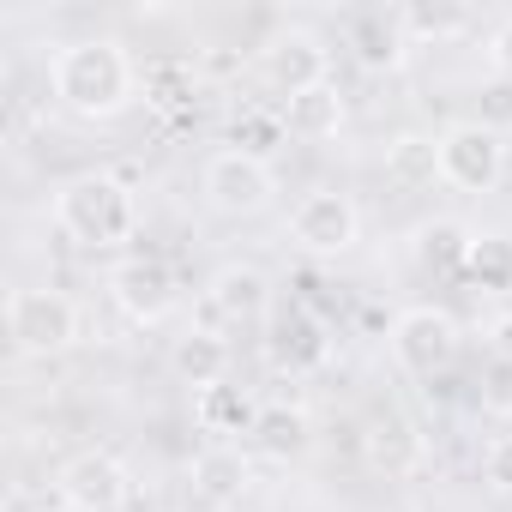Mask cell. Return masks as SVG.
Segmentation results:
<instances>
[{
  "instance_id": "19",
  "label": "cell",
  "mask_w": 512,
  "mask_h": 512,
  "mask_svg": "<svg viewBox=\"0 0 512 512\" xmlns=\"http://www.w3.org/2000/svg\"><path fill=\"white\" fill-rule=\"evenodd\" d=\"M284 127H290L296 139H332V133L344 127V91L326 79V85L290 97V103H284Z\"/></svg>"
},
{
  "instance_id": "8",
  "label": "cell",
  "mask_w": 512,
  "mask_h": 512,
  "mask_svg": "<svg viewBox=\"0 0 512 512\" xmlns=\"http://www.w3.org/2000/svg\"><path fill=\"white\" fill-rule=\"evenodd\" d=\"M392 356H398V368L404 374H416V380H434V374H446L452 362H458V320L446 314V308H404L398 320H392Z\"/></svg>"
},
{
  "instance_id": "22",
  "label": "cell",
  "mask_w": 512,
  "mask_h": 512,
  "mask_svg": "<svg viewBox=\"0 0 512 512\" xmlns=\"http://www.w3.org/2000/svg\"><path fill=\"white\" fill-rule=\"evenodd\" d=\"M145 97H151L157 109H187V103L199 97V73H193V61H181V55H157V61L145 67Z\"/></svg>"
},
{
  "instance_id": "28",
  "label": "cell",
  "mask_w": 512,
  "mask_h": 512,
  "mask_svg": "<svg viewBox=\"0 0 512 512\" xmlns=\"http://www.w3.org/2000/svg\"><path fill=\"white\" fill-rule=\"evenodd\" d=\"M482 482L500 488V494H512V434H494V440H488V452H482Z\"/></svg>"
},
{
  "instance_id": "23",
  "label": "cell",
  "mask_w": 512,
  "mask_h": 512,
  "mask_svg": "<svg viewBox=\"0 0 512 512\" xmlns=\"http://www.w3.org/2000/svg\"><path fill=\"white\" fill-rule=\"evenodd\" d=\"M464 278H476L482 290H512V241L506 235H476L470 241V266H464Z\"/></svg>"
},
{
  "instance_id": "10",
  "label": "cell",
  "mask_w": 512,
  "mask_h": 512,
  "mask_svg": "<svg viewBox=\"0 0 512 512\" xmlns=\"http://www.w3.org/2000/svg\"><path fill=\"white\" fill-rule=\"evenodd\" d=\"M55 488H61V500L73 512H121L133 500V476H127V464L115 452H79V458H67L61 476H55Z\"/></svg>"
},
{
  "instance_id": "6",
  "label": "cell",
  "mask_w": 512,
  "mask_h": 512,
  "mask_svg": "<svg viewBox=\"0 0 512 512\" xmlns=\"http://www.w3.org/2000/svg\"><path fill=\"white\" fill-rule=\"evenodd\" d=\"M290 241H296L302 253H320V260H332V253H350V247L362 241V211H356V199L338 193V187L302 193L296 211H290Z\"/></svg>"
},
{
  "instance_id": "13",
  "label": "cell",
  "mask_w": 512,
  "mask_h": 512,
  "mask_svg": "<svg viewBox=\"0 0 512 512\" xmlns=\"http://www.w3.org/2000/svg\"><path fill=\"white\" fill-rule=\"evenodd\" d=\"M344 31H350V49H356V61H362L368 73H398L404 55H410L404 13H386V7H374V13H350Z\"/></svg>"
},
{
  "instance_id": "21",
  "label": "cell",
  "mask_w": 512,
  "mask_h": 512,
  "mask_svg": "<svg viewBox=\"0 0 512 512\" xmlns=\"http://www.w3.org/2000/svg\"><path fill=\"white\" fill-rule=\"evenodd\" d=\"M193 422H199L205 434H241V428L253 434V422H260V404H253L241 386L223 380V386H211V392L193 398Z\"/></svg>"
},
{
  "instance_id": "25",
  "label": "cell",
  "mask_w": 512,
  "mask_h": 512,
  "mask_svg": "<svg viewBox=\"0 0 512 512\" xmlns=\"http://www.w3.org/2000/svg\"><path fill=\"white\" fill-rule=\"evenodd\" d=\"M464 25H470L464 7H404V31H410V43H416V37H458Z\"/></svg>"
},
{
  "instance_id": "5",
  "label": "cell",
  "mask_w": 512,
  "mask_h": 512,
  "mask_svg": "<svg viewBox=\"0 0 512 512\" xmlns=\"http://www.w3.org/2000/svg\"><path fill=\"white\" fill-rule=\"evenodd\" d=\"M260 73H266V85L290 103V97H302V91H314V85L332 79V49H326L320 31H308V25H284V31L266 37V49H260Z\"/></svg>"
},
{
  "instance_id": "7",
  "label": "cell",
  "mask_w": 512,
  "mask_h": 512,
  "mask_svg": "<svg viewBox=\"0 0 512 512\" xmlns=\"http://www.w3.org/2000/svg\"><path fill=\"white\" fill-rule=\"evenodd\" d=\"M506 175V139L482 121H452L440 133V181H452L458 193H494V181Z\"/></svg>"
},
{
  "instance_id": "11",
  "label": "cell",
  "mask_w": 512,
  "mask_h": 512,
  "mask_svg": "<svg viewBox=\"0 0 512 512\" xmlns=\"http://www.w3.org/2000/svg\"><path fill=\"white\" fill-rule=\"evenodd\" d=\"M205 308H211L217 320H229V326H247V320H260V314L272 308V278H266L260 266L229 260V266L211 272V284H205Z\"/></svg>"
},
{
  "instance_id": "29",
  "label": "cell",
  "mask_w": 512,
  "mask_h": 512,
  "mask_svg": "<svg viewBox=\"0 0 512 512\" xmlns=\"http://www.w3.org/2000/svg\"><path fill=\"white\" fill-rule=\"evenodd\" d=\"M488 61H494V79H512V25L488 37Z\"/></svg>"
},
{
  "instance_id": "14",
  "label": "cell",
  "mask_w": 512,
  "mask_h": 512,
  "mask_svg": "<svg viewBox=\"0 0 512 512\" xmlns=\"http://www.w3.org/2000/svg\"><path fill=\"white\" fill-rule=\"evenodd\" d=\"M362 458L374 464V470H386V476H404L416 458H422V434H416V422L404 416V410H374L368 422H362Z\"/></svg>"
},
{
  "instance_id": "24",
  "label": "cell",
  "mask_w": 512,
  "mask_h": 512,
  "mask_svg": "<svg viewBox=\"0 0 512 512\" xmlns=\"http://www.w3.org/2000/svg\"><path fill=\"white\" fill-rule=\"evenodd\" d=\"M278 139H290V127H284V109H278V115H266V109H247V115H235V151H247V157H266V145H278Z\"/></svg>"
},
{
  "instance_id": "12",
  "label": "cell",
  "mask_w": 512,
  "mask_h": 512,
  "mask_svg": "<svg viewBox=\"0 0 512 512\" xmlns=\"http://www.w3.org/2000/svg\"><path fill=\"white\" fill-rule=\"evenodd\" d=\"M272 362L278 368H290V374H308V368H320L326 356H332V332H326V320L308 308V302H290V314L272 326Z\"/></svg>"
},
{
  "instance_id": "15",
  "label": "cell",
  "mask_w": 512,
  "mask_h": 512,
  "mask_svg": "<svg viewBox=\"0 0 512 512\" xmlns=\"http://www.w3.org/2000/svg\"><path fill=\"white\" fill-rule=\"evenodd\" d=\"M169 368H175V380H181V386L211 392V386H223V380H229V338H223V332H211V326H193L187 338H175Z\"/></svg>"
},
{
  "instance_id": "18",
  "label": "cell",
  "mask_w": 512,
  "mask_h": 512,
  "mask_svg": "<svg viewBox=\"0 0 512 512\" xmlns=\"http://www.w3.org/2000/svg\"><path fill=\"white\" fill-rule=\"evenodd\" d=\"M470 241H476V235H470L464 223L434 217V223L416 229V266L434 272V278H458V272L470 266Z\"/></svg>"
},
{
  "instance_id": "20",
  "label": "cell",
  "mask_w": 512,
  "mask_h": 512,
  "mask_svg": "<svg viewBox=\"0 0 512 512\" xmlns=\"http://www.w3.org/2000/svg\"><path fill=\"white\" fill-rule=\"evenodd\" d=\"M386 181H398V187H434L440 181V139L434 133H398L392 145H386Z\"/></svg>"
},
{
  "instance_id": "9",
  "label": "cell",
  "mask_w": 512,
  "mask_h": 512,
  "mask_svg": "<svg viewBox=\"0 0 512 512\" xmlns=\"http://www.w3.org/2000/svg\"><path fill=\"white\" fill-rule=\"evenodd\" d=\"M109 296H115V308L127 314V320H139V326H157V320H169L175 314V272H169V260H157V253H133V260H121L115 272H109Z\"/></svg>"
},
{
  "instance_id": "1",
  "label": "cell",
  "mask_w": 512,
  "mask_h": 512,
  "mask_svg": "<svg viewBox=\"0 0 512 512\" xmlns=\"http://www.w3.org/2000/svg\"><path fill=\"white\" fill-rule=\"evenodd\" d=\"M49 91L79 121H115L145 91V73L133 67L121 37H73L49 55Z\"/></svg>"
},
{
  "instance_id": "3",
  "label": "cell",
  "mask_w": 512,
  "mask_h": 512,
  "mask_svg": "<svg viewBox=\"0 0 512 512\" xmlns=\"http://www.w3.org/2000/svg\"><path fill=\"white\" fill-rule=\"evenodd\" d=\"M7 338L19 356H61L79 344V302L49 284H19L7 296Z\"/></svg>"
},
{
  "instance_id": "30",
  "label": "cell",
  "mask_w": 512,
  "mask_h": 512,
  "mask_svg": "<svg viewBox=\"0 0 512 512\" xmlns=\"http://www.w3.org/2000/svg\"><path fill=\"white\" fill-rule=\"evenodd\" d=\"M43 512H49V506H43Z\"/></svg>"
},
{
  "instance_id": "26",
  "label": "cell",
  "mask_w": 512,
  "mask_h": 512,
  "mask_svg": "<svg viewBox=\"0 0 512 512\" xmlns=\"http://www.w3.org/2000/svg\"><path fill=\"white\" fill-rule=\"evenodd\" d=\"M476 121L494 127V133L512 127V79H488V85L476 91Z\"/></svg>"
},
{
  "instance_id": "17",
  "label": "cell",
  "mask_w": 512,
  "mask_h": 512,
  "mask_svg": "<svg viewBox=\"0 0 512 512\" xmlns=\"http://www.w3.org/2000/svg\"><path fill=\"white\" fill-rule=\"evenodd\" d=\"M253 446H260L272 464H296L314 446V416L302 404H260V422H253Z\"/></svg>"
},
{
  "instance_id": "27",
  "label": "cell",
  "mask_w": 512,
  "mask_h": 512,
  "mask_svg": "<svg viewBox=\"0 0 512 512\" xmlns=\"http://www.w3.org/2000/svg\"><path fill=\"white\" fill-rule=\"evenodd\" d=\"M482 404L500 410V416H512V356H494V362H488V374H482Z\"/></svg>"
},
{
  "instance_id": "16",
  "label": "cell",
  "mask_w": 512,
  "mask_h": 512,
  "mask_svg": "<svg viewBox=\"0 0 512 512\" xmlns=\"http://www.w3.org/2000/svg\"><path fill=\"white\" fill-rule=\"evenodd\" d=\"M247 458L235 446H205L193 458V494L205 500V512H235V500L247 494Z\"/></svg>"
},
{
  "instance_id": "2",
  "label": "cell",
  "mask_w": 512,
  "mask_h": 512,
  "mask_svg": "<svg viewBox=\"0 0 512 512\" xmlns=\"http://www.w3.org/2000/svg\"><path fill=\"white\" fill-rule=\"evenodd\" d=\"M55 223H61V235L79 241V247H121V241H133V229H139L133 187H127L121 175L85 169V175L61 181V193H55Z\"/></svg>"
},
{
  "instance_id": "4",
  "label": "cell",
  "mask_w": 512,
  "mask_h": 512,
  "mask_svg": "<svg viewBox=\"0 0 512 512\" xmlns=\"http://www.w3.org/2000/svg\"><path fill=\"white\" fill-rule=\"evenodd\" d=\"M199 187H205V205L223 211V217H260L272 199H278V175L266 157H247V151H217L205 157L199 169Z\"/></svg>"
}]
</instances>
